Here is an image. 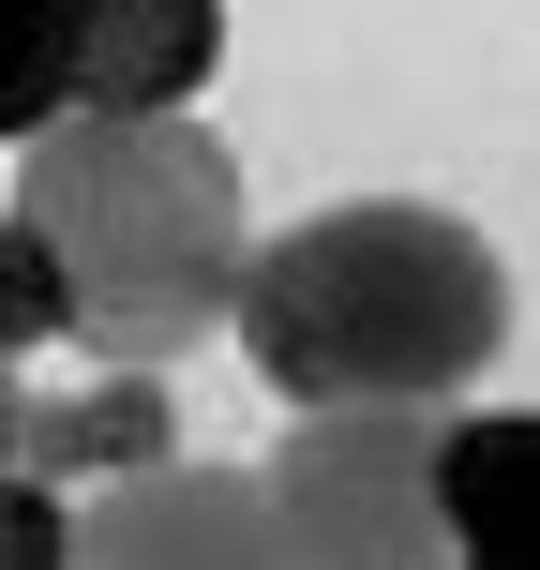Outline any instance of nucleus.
<instances>
[{"instance_id":"1","label":"nucleus","mask_w":540,"mask_h":570,"mask_svg":"<svg viewBox=\"0 0 540 570\" xmlns=\"http://www.w3.org/2000/svg\"><path fill=\"white\" fill-rule=\"evenodd\" d=\"M226 331L271 405H451L511 345V271L465 210L421 196H345L240 256Z\"/></svg>"},{"instance_id":"2","label":"nucleus","mask_w":540,"mask_h":570,"mask_svg":"<svg viewBox=\"0 0 540 570\" xmlns=\"http://www.w3.org/2000/svg\"><path fill=\"white\" fill-rule=\"evenodd\" d=\"M16 226L60 256L76 345H106L120 375H166L180 345L226 331V285L256 256L240 226V150L196 120H90L60 106L46 136H16Z\"/></svg>"},{"instance_id":"3","label":"nucleus","mask_w":540,"mask_h":570,"mask_svg":"<svg viewBox=\"0 0 540 570\" xmlns=\"http://www.w3.org/2000/svg\"><path fill=\"white\" fill-rule=\"evenodd\" d=\"M285 570H451L435 541V405H301L271 435Z\"/></svg>"},{"instance_id":"4","label":"nucleus","mask_w":540,"mask_h":570,"mask_svg":"<svg viewBox=\"0 0 540 570\" xmlns=\"http://www.w3.org/2000/svg\"><path fill=\"white\" fill-rule=\"evenodd\" d=\"M60 570H285L256 465H136L76 511V556Z\"/></svg>"},{"instance_id":"5","label":"nucleus","mask_w":540,"mask_h":570,"mask_svg":"<svg viewBox=\"0 0 540 570\" xmlns=\"http://www.w3.org/2000/svg\"><path fill=\"white\" fill-rule=\"evenodd\" d=\"M435 541H451V570H540V421L526 405H435Z\"/></svg>"},{"instance_id":"6","label":"nucleus","mask_w":540,"mask_h":570,"mask_svg":"<svg viewBox=\"0 0 540 570\" xmlns=\"http://www.w3.org/2000/svg\"><path fill=\"white\" fill-rule=\"evenodd\" d=\"M226 60V0H76V106L90 120H180Z\"/></svg>"},{"instance_id":"7","label":"nucleus","mask_w":540,"mask_h":570,"mask_svg":"<svg viewBox=\"0 0 540 570\" xmlns=\"http://www.w3.org/2000/svg\"><path fill=\"white\" fill-rule=\"evenodd\" d=\"M16 465L30 481H136V465H180V405L166 375H106V391H30L16 405Z\"/></svg>"},{"instance_id":"8","label":"nucleus","mask_w":540,"mask_h":570,"mask_svg":"<svg viewBox=\"0 0 540 570\" xmlns=\"http://www.w3.org/2000/svg\"><path fill=\"white\" fill-rule=\"evenodd\" d=\"M76 106V0H0V136H46Z\"/></svg>"},{"instance_id":"9","label":"nucleus","mask_w":540,"mask_h":570,"mask_svg":"<svg viewBox=\"0 0 540 570\" xmlns=\"http://www.w3.org/2000/svg\"><path fill=\"white\" fill-rule=\"evenodd\" d=\"M76 331V301H60V256L0 210V361H30V345H60Z\"/></svg>"},{"instance_id":"10","label":"nucleus","mask_w":540,"mask_h":570,"mask_svg":"<svg viewBox=\"0 0 540 570\" xmlns=\"http://www.w3.org/2000/svg\"><path fill=\"white\" fill-rule=\"evenodd\" d=\"M60 556H76V511H60V481L0 465V570H60Z\"/></svg>"},{"instance_id":"11","label":"nucleus","mask_w":540,"mask_h":570,"mask_svg":"<svg viewBox=\"0 0 540 570\" xmlns=\"http://www.w3.org/2000/svg\"><path fill=\"white\" fill-rule=\"evenodd\" d=\"M16 405H30V361H0V465H16Z\"/></svg>"}]
</instances>
